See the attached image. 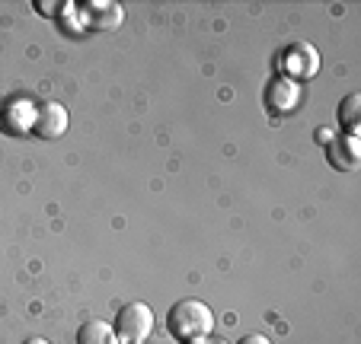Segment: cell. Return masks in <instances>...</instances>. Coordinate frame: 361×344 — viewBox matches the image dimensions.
Segmentation results:
<instances>
[{"label":"cell","mask_w":361,"mask_h":344,"mask_svg":"<svg viewBox=\"0 0 361 344\" xmlns=\"http://www.w3.org/2000/svg\"><path fill=\"white\" fill-rule=\"evenodd\" d=\"M32 131L39 137H45V141L61 137L64 131H68V112H64V106H58V102H42L32 115Z\"/></svg>","instance_id":"3957f363"},{"label":"cell","mask_w":361,"mask_h":344,"mask_svg":"<svg viewBox=\"0 0 361 344\" xmlns=\"http://www.w3.org/2000/svg\"><path fill=\"white\" fill-rule=\"evenodd\" d=\"M285 70L291 77H314L317 74V51L310 45H294L285 51Z\"/></svg>","instance_id":"277c9868"},{"label":"cell","mask_w":361,"mask_h":344,"mask_svg":"<svg viewBox=\"0 0 361 344\" xmlns=\"http://www.w3.org/2000/svg\"><path fill=\"white\" fill-rule=\"evenodd\" d=\"M237 344H272V341H269L266 335H246V338H240Z\"/></svg>","instance_id":"30bf717a"},{"label":"cell","mask_w":361,"mask_h":344,"mask_svg":"<svg viewBox=\"0 0 361 344\" xmlns=\"http://www.w3.org/2000/svg\"><path fill=\"white\" fill-rule=\"evenodd\" d=\"M87 23L96 29H116L118 23H122V7H118V4L93 0V4H87Z\"/></svg>","instance_id":"8992f818"},{"label":"cell","mask_w":361,"mask_h":344,"mask_svg":"<svg viewBox=\"0 0 361 344\" xmlns=\"http://www.w3.org/2000/svg\"><path fill=\"white\" fill-rule=\"evenodd\" d=\"M358 156H361V147L355 137L342 134V137H336V141H329V163H333L336 169H345V172L358 169Z\"/></svg>","instance_id":"5b68a950"},{"label":"cell","mask_w":361,"mask_h":344,"mask_svg":"<svg viewBox=\"0 0 361 344\" xmlns=\"http://www.w3.org/2000/svg\"><path fill=\"white\" fill-rule=\"evenodd\" d=\"M26 344H48V341H45V338H29Z\"/></svg>","instance_id":"7c38bea8"},{"label":"cell","mask_w":361,"mask_h":344,"mask_svg":"<svg viewBox=\"0 0 361 344\" xmlns=\"http://www.w3.org/2000/svg\"><path fill=\"white\" fill-rule=\"evenodd\" d=\"M35 7H39V10H45V16H55V13H51V10H58V7H61V4H42V0H39Z\"/></svg>","instance_id":"8fae6325"},{"label":"cell","mask_w":361,"mask_h":344,"mask_svg":"<svg viewBox=\"0 0 361 344\" xmlns=\"http://www.w3.org/2000/svg\"><path fill=\"white\" fill-rule=\"evenodd\" d=\"M294 102H298V89H294L291 80H279L269 87V108H272V112H285Z\"/></svg>","instance_id":"ba28073f"},{"label":"cell","mask_w":361,"mask_h":344,"mask_svg":"<svg viewBox=\"0 0 361 344\" xmlns=\"http://www.w3.org/2000/svg\"><path fill=\"white\" fill-rule=\"evenodd\" d=\"M358 108H361V96L358 93L345 96L342 106H339V122H342V128L348 131V137H355V131H358Z\"/></svg>","instance_id":"9c48e42d"},{"label":"cell","mask_w":361,"mask_h":344,"mask_svg":"<svg viewBox=\"0 0 361 344\" xmlns=\"http://www.w3.org/2000/svg\"><path fill=\"white\" fill-rule=\"evenodd\" d=\"M77 344H118V338L112 325H106L102 319H90L77 331Z\"/></svg>","instance_id":"52a82bcc"},{"label":"cell","mask_w":361,"mask_h":344,"mask_svg":"<svg viewBox=\"0 0 361 344\" xmlns=\"http://www.w3.org/2000/svg\"><path fill=\"white\" fill-rule=\"evenodd\" d=\"M154 331V312H150L147 303H128L118 310L116 316V338H122V341L128 344H141L144 338Z\"/></svg>","instance_id":"7a4b0ae2"},{"label":"cell","mask_w":361,"mask_h":344,"mask_svg":"<svg viewBox=\"0 0 361 344\" xmlns=\"http://www.w3.org/2000/svg\"><path fill=\"white\" fill-rule=\"evenodd\" d=\"M166 329H170V335L176 338L179 344H192V341H202V338L212 335L214 316L202 300L185 297L170 306V312H166Z\"/></svg>","instance_id":"6da1fadb"}]
</instances>
